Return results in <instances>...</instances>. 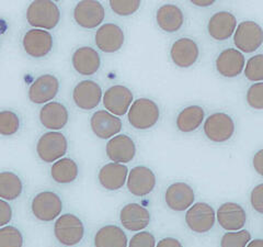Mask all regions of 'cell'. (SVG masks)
Masks as SVG:
<instances>
[{"label": "cell", "instance_id": "cell-1", "mask_svg": "<svg viewBox=\"0 0 263 247\" xmlns=\"http://www.w3.org/2000/svg\"><path fill=\"white\" fill-rule=\"evenodd\" d=\"M27 21L34 29L52 30L59 26L61 10L59 6L49 0H36L28 7Z\"/></svg>", "mask_w": 263, "mask_h": 247}, {"label": "cell", "instance_id": "cell-2", "mask_svg": "<svg viewBox=\"0 0 263 247\" xmlns=\"http://www.w3.org/2000/svg\"><path fill=\"white\" fill-rule=\"evenodd\" d=\"M85 233L84 222L76 214H62L54 223V236L57 242L66 247H73L80 244L84 240Z\"/></svg>", "mask_w": 263, "mask_h": 247}, {"label": "cell", "instance_id": "cell-3", "mask_svg": "<svg viewBox=\"0 0 263 247\" xmlns=\"http://www.w3.org/2000/svg\"><path fill=\"white\" fill-rule=\"evenodd\" d=\"M160 118L158 104L152 99L139 98L132 103L127 112L129 125L136 130H149L157 125Z\"/></svg>", "mask_w": 263, "mask_h": 247}, {"label": "cell", "instance_id": "cell-4", "mask_svg": "<svg viewBox=\"0 0 263 247\" xmlns=\"http://www.w3.org/2000/svg\"><path fill=\"white\" fill-rule=\"evenodd\" d=\"M68 151V139L60 131H48L41 135L36 143L39 158L47 164H54L63 158Z\"/></svg>", "mask_w": 263, "mask_h": 247}, {"label": "cell", "instance_id": "cell-5", "mask_svg": "<svg viewBox=\"0 0 263 247\" xmlns=\"http://www.w3.org/2000/svg\"><path fill=\"white\" fill-rule=\"evenodd\" d=\"M64 203L62 198L54 191H41L33 197L31 211L41 222H53L62 216Z\"/></svg>", "mask_w": 263, "mask_h": 247}, {"label": "cell", "instance_id": "cell-6", "mask_svg": "<svg viewBox=\"0 0 263 247\" xmlns=\"http://www.w3.org/2000/svg\"><path fill=\"white\" fill-rule=\"evenodd\" d=\"M234 43L240 52H256L263 44V29L254 21H242L234 33Z\"/></svg>", "mask_w": 263, "mask_h": 247}, {"label": "cell", "instance_id": "cell-7", "mask_svg": "<svg viewBox=\"0 0 263 247\" xmlns=\"http://www.w3.org/2000/svg\"><path fill=\"white\" fill-rule=\"evenodd\" d=\"M204 134L211 142L224 143L229 141L235 133V122L233 118L224 112H216L205 120Z\"/></svg>", "mask_w": 263, "mask_h": 247}, {"label": "cell", "instance_id": "cell-8", "mask_svg": "<svg viewBox=\"0 0 263 247\" xmlns=\"http://www.w3.org/2000/svg\"><path fill=\"white\" fill-rule=\"evenodd\" d=\"M216 222V212L209 203L197 202L185 213V223L192 232L197 234L208 233Z\"/></svg>", "mask_w": 263, "mask_h": 247}, {"label": "cell", "instance_id": "cell-9", "mask_svg": "<svg viewBox=\"0 0 263 247\" xmlns=\"http://www.w3.org/2000/svg\"><path fill=\"white\" fill-rule=\"evenodd\" d=\"M54 45L53 36L48 31L31 29L22 39L24 52L33 59H42L51 53Z\"/></svg>", "mask_w": 263, "mask_h": 247}, {"label": "cell", "instance_id": "cell-10", "mask_svg": "<svg viewBox=\"0 0 263 247\" xmlns=\"http://www.w3.org/2000/svg\"><path fill=\"white\" fill-rule=\"evenodd\" d=\"M105 18V9L101 3L95 0H84L73 9V19L79 27L95 29L101 26Z\"/></svg>", "mask_w": 263, "mask_h": 247}, {"label": "cell", "instance_id": "cell-11", "mask_svg": "<svg viewBox=\"0 0 263 247\" xmlns=\"http://www.w3.org/2000/svg\"><path fill=\"white\" fill-rule=\"evenodd\" d=\"M60 92V80L52 74L37 77L29 88L30 101L35 104L51 102Z\"/></svg>", "mask_w": 263, "mask_h": 247}, {"label": "cell", "instance_id": "cell-12", "mask_svg": "<svg viewBox=\"0 0 263 247\" xmlns=\"http://www.w3.org/2000/svg\"><path fill=\"white\" fill-rule=\"evenodd\" d=\"M133 99L134 96L130 89L122 85H115L106 90L102 100L106 111L117 117H122L128 112Z\"/></svg>", "mask_w": 263, "mask_h": 247}, {"label": "cell", "instance_id": "cell-13", "mask_svg": "<svg viewBox=\"0 0 263 247\" xmlns=\"http://www.w3.org/2000/svg\"><path fill=\"white\" fill-rule=\"evenodd\" d=\"M157 184L154 171L146 166H136L128 172L126 187L135 197H145L152 193Z\"/></svg>", "mask_w": 263, "mask_h": 247}, {"label": "cell", "instance_id": "cell-14", "mask_svg": "<svg viewBox=\"0 0 263 247\" xmlns=\"http://www.w3.org/2000/svg\"><path fill=\"white\" fill-rule=\"evenodd\" d=\"M95 42L100 51L104 53H115L124 45V31L115 23L102 24L96 33Z\"/></svg>", "mask_w": 263, "mask_h": 247}, {"label": "cell", "instance_id": "cell-15", "mask_svg": "<svg viewBox=\"0 0 263 247\" xmlns=\"http://www.w3.org/2000/svg\"><path fill=\"white\" fill-rule=\"evenodd\" d=\"M102 98V89L93 80H82L78 82L72 92L73 102L79 109L86 111L97 108Z\"/></svg>", "mask_w": 263, "mask_h": 247}, {"label": "cell", "instance_id": "cell-16", "mask_svg": "<svg viewBox=\"0 0 263 247\" xmlns=\"http://www.w3.org/2000/svg\"><path fill=\"white\" fill-rule=\"evenodd\" d=\"M90 128L93 134L101 139H111L122 131V120L106 110H99L90 119Z\"/></svg>", "mask_w": 263, "mask_h": 247}, {"label": "cell", "instance_id": "cell-17", "mask_svg": "<svg viewBox=\"0 0 263 247\" xmlns=\"http://www.w3.org/2000/svg\"><path fill=\"white\" fill-rule=\"evenodd\" d=\"M195 200V193L193 188L185 183H175L170 185L166 193H164V201L168 208L176 212H184L191 208Z\"/></svg>", "mask_w": 263, "mask_h": 247}, {"label": "cell", "instance_id": "cell-18", "mask_svg": "<svg viewBox=\"0 0 263 247\" xmlns=\"http://www.w3.org/2000/svg\"><path fill=\"white\" fill-rule=\"evenodd\" d=\"M105 153L112 163L127 164L135 157L136 145L128 135L118 134L106 143Z\"/></svg>", "mask_w": 263, "mask_h": 247}, {"label": "cell", "instance_id": "cell-19", "mask_svg": "<svg viewBox=\"0 0 263 247\" xmlns=\"http://www.w3.org/2000/svg\"><path fill=\"white\" fill-rule=\"evenodd\" d=\"M216 220L220 227L227 232H236L245 227L247 223V213L240 204L226 202L216 211Z\"/></svg>", "mask_w": 263, "mask_h": 247}, {"label": "cell", "instance_id": "cell-20", "mask_svg": "<svg viewBox=\"0 0 263 247\" xmlns=\"http://www.w3.org/2000/svg\"><path fill=\"white\" fill-rule=\"evenodd\" d=\"M121 224L129 232H141L149 225L151 212L139 203H128L120 212Z\"/></svg>", "mask_w": 263, "mask_h": 247}, {"label": "cell", "instance_id": "cell-21", "mask_svg": "<svg viewBox=\"0 0 263 247\" xmlns=\"http://www.w3.org/2000/svg\"><path fill=\"white\" fill-rule=\"evenodd\" d=\"M172 62L180 68H189L193 66L200 56V48L195 41L189 38L177 40L170 49Z\"/></svg>", "mask_w": 263, "mask_h": 247}, {"label": "cell", "instance_id": "cell-22", "mask_svg": "<svg viewBox=\"0 0 263 247\" xmlns=\"http://www.w3.org/2000/svg\"><path fill=\"white\" fill-rule=\"evenodd\" d=\"M128 172V168L125 164H118L112 162L105 164L99 170V184L109 191L120 190L126 184Z\"/></svg>", "mask_w": 263, "mask_h": 247}, {"label": "cell", "instance_id": "cell-23", "mask_svg": "<svg viewBox=\"0 0 263 247\" xmlns=\"http://www.w3.org/2000/svg\"><path fill=\"white\" fill-rule=\"evenodd\" d=\"M216 69L219 75L226 78H235L243 73L246 60L237 48H226L216 59Z\"/></svg>", "mask_w": 263, "mask_h": 247}, {"label": "cell", "instance_id": "cell-24", "mask_svg": "<svg viewBox=\"0 0 263 247\" xmlns=\"http://www.w3.org/2000/svg\"><path fill=\"white\" fill-rule=\"evenodd\" d=\"M40 122L49 131H60L66 127L69 120V113L66 107L57 101L44 104L40 110Z\"/></svg>", "mask_w": 263, "mask_h": 247}, {"label": "cell", "instance_id": "cell-25", "mask_svg": "<svg viewBox=\"0 0 263 247\" xmlns=\"http://www.w3.org/2000/svg\"><path fill=\"white\" fill-rule=\"evenodd\" d=\"M237 29L236 16L228 11L214 13L208 23V31L212 39L216 41H226L234 36Z\"/></svg>", "mask_w": 263, "mask_h": 247}, {"label": "cell", "instance_id": "cell-26", "mask_svg": "<svg viewBox=\"0 0 263 247\" xmlns=\"http://www.w3.org/2000/svg\"><path fill=\"white\" fill-rule=\"evenodd\" d=\"M72 67L82 76H91L101 66V57L95 48L81 46L77 48L71 57Z\"/></svg>", "mask_w": 263, "mask_h": 247}, {"label": "cell", "instance_id": "cell-27", "mask_svg": "<svg viewBox=\"0 0 263 247\" xmlns=\"http://www.w3.org/2000/svg\"><path fill=\"white\" fill-rule=\"evenodd\" d=\"M156 21L162 31L175 33L183 27L184 14L176 5H162L156 12Z\"/></svg>", "mask_w": 263, "mask_h": 247}, {"label": "cell", "instance_id": "cell-28", "mask_svg": "<svg viewBox=\"0 0 263 247\" xmlns=\"http://www.w3.org/2000/svg\"><path fill=\"white\" fill-rule=\"evenodd\" d=\"M95 247H127L128 240L124 230L117 225H105L97 231L93 238Z\"/></svg>", "mask_w": 263, "mask_h": 247}, {"label": "cell", "instance_id": "cell-29", "mask_svg": "<svg viewBox=\"0 0 263 247\" xmlns=\"http://www.w3.org/2000/svg\"><path fill=\"white\" fill-rule=\"evenodd\" d=\"M79 176L78 164L70 157H63L51 167V177L60 185L72 184Z\"/></svg>", "mask_w": 263, "mask_h": 247}, {"label": "cell", "instance_id": "cell-30", "mask_svg": "<svg viewBox=\"0 0 263 247\" xmlns=\"http://www.w3.org/2000/svg\"><path fill=\"white\" fill-rule=\"evenodd\" d=\"M204 118L205 112L202 107L189 105L178 114L176 125L182 133H191L203 125Z\"/></svg>", "mask_w": 263, "mask_h": 247}, {"label": "cell", "instance_id": "cell-31", "mask_svg": "<svg viewBox=\"0 0 263 247\" xmlns=\"http://www.w3.org/2000/svg\"><path fill=\"white\" fill-rule=\"evenodd\" d=\"M23 192V181L13 171L0 172V199L14 201Z\"/></svg>", "mask_w": 263, "mask_h": 247}, {"label": "cell", "instance_id": "cell-32", "mask_svg": "<svg viewBox=\"0 0 263 247\" xmlns=\"http://www.w3.org/2000/svg\"><path fill=\"white\" fill-rule=\"evenodd\" d=\"M21 121L19 115L11 110L0 111V135L12 136L20 130Z\"/></svg>", "mask_w": 263, "mask_h": 247}, {"label": "cell", "instance_id": "cell-33", "mask_svg": "<svg viewBox=\"0 0 263 247\" xmlns=\"http://www.w3.org/2000/svg\"><path fill=\"white\" fill-rule=\"evenodd\" d=\"M24 237L21 231L13 225L0 227V247H23Z\"/></svg>", "mask_w": 263, "mask_h": 247}, {"label": "cell", "instance_id": "cell-34", "mask_svg": "<svg viewBox=\"0 0 263 247\" xmlns=\"http://www.w3.org/2000/svg\"><path fill=\"white\" fill-rule=\"evenodd\" d=\"M251 238V233L247 230L227 232L221 237L220 247H247Z\"/></svg>", "mask_w": 263, "mask_h": 247}, {"label": "cell", "instance_id": "cell-35", "mask_svg": "<svg viewBox=\"0 0 263 247\" xmlns=\"http://www.w3.org/2000/svg\"><path fill=\"white\" fill-rule=\"evenodd\" d=\"M246 78L253 82H261L263 80V54L254 55L248 60L245 66Z\"/></svg>", "mask_w": 263, "mask_h": 247}, {"label": "cell", "instance_id": "cell-36", "mask_svg": "<svg viewBox=\"0 0 263 247\" xmlns=\"http://www.w3.org/2000/svg\"><path fill=\"white\" fill-rule=\"evenodd\" d=\"M110 8L114 13L122 16L134 14L141 7L139 0H111L109 3Z\"/></svg>", "mask_w": 263, "mask_h": 247}, {"label": "cell", "instance_id": "cell-37", "mask_svg": "<svg viewBox=\"0 0 263 247\" xmlns=\"http://www.w3.org/2000/svg\"><path fill=\"white\" fill-rule=\"evenodd\" d=\"M247 103L254 110H263V81L254 82L247 92Z\"/></svg>", "mask_w": 263, "mask_h": 247}, {"label": "cell", "instance_id": "cell-38", "mask_svg": "<svg viewBox=\"0 0 263 247\" xmlns=\"http://www.w3.org/2000/svg\"><path fill=\"white\" fill-rule=\"evenodd\" d=\"M156 238L151 232L141 231L130 238L127 247H156Z\"/></svg>", "mask_w": 263, "mask_h": 247}, {"label": "cell", "instance_id": "cell-39", "mask_svg": "<svg viewBox=\"0 0 263 247\" xmlns=\"http://www.w3.org/2000/svg\"><path fill=\"white\" fill-rule=\"evenodd\" d=\"M250 203L254 211L263 214V184H259L251 190Z\"/></svg>", "mask_w": 263, "mask_h": 247}, {"label": "cell", "instance_id": "cell-40", "mask_svg": "<svg viewBox=\"0 0 263 247\" xmlns=\"http://www.w3.org/2000/svg\"><path fill=\"white\" fill-rule=\"evenodd\" d=\"M13 211L10 203L0 199V227H4L9 224V222L12 220Z\"/></svg>", "mask_w": 263, "mask_h": 247}, {"label": "cell", "instance_id": "cell-41", "mask_svg": "<svg viewBox=\"0 0 263 247\" xmlns=\"http://www.w3.org/2000/svg\"><path fill=\"white\" fill-rule=\"evenodd\" d=\"M252 166L258 174L263 177V148L254 154L252 158Z\"/></svg>", "mask_w": 263, "mask_h": 247}, {"label": "cell", "instance_id": "cell-42", "mask_svg": "<svg viewBox=\"0 0 263 247\" xmlns=\"http://www.w3.org/2000/svg\"><path fill=\"white\" fill-rule=\"evenodd\" d=\"M156 247H183V245L175 237H164L156 244Z\"/></svg>", "mask_w": 263, "mask_h": 247}, {"label": "cell", "instance_id": "cell-43", "mask_svg": "<svg viewBox=\"0 0 263 247\" xmlns=\"http://www.w3.org/2000/svg\"><path fill=\"white\" fill-rule=\"evenodd\" d=\"M191 3L197 7H210L215 4L214 0H192Z\"/></svg>", "mask_w": 263, "mask_h": 247}, {"label": "cell", "instance_id": "cell-44", "mask_svg": "<svg viewBox=\"0 0 263 247\" xmlns=\"http://www.w3.org/2000/svg\"><path fill=\"white\" fill-rule=\"evenodd\" d=\"M247 247H263V240L262 238H256V240H251Z\"/></svg>", "mask_w": 263, "mask_h": 247}]
</instances>
